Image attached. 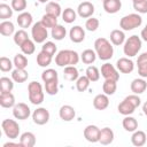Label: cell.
I'll list each match as a JSON object with an SVG mask.
<instances>
[{
	"label": "cell",
	"instance_id": "cell-37",
	"mask_svg": "<svg viewBox=\"0 0 147 147\" xmlns=\"http://www.w3.org/2000/svg\"><path fill=\"white\" fill-rule=\"evenodd\" d=\"M62 20L65 22V23H68V24H71V23H74L76 20H77V13L72 9V8H70V7H68V8H65L63 11H62Z\"/></svg>",
	"mask_w": 147,
	"mask_h": 147
},
{
	"label": "cell",
	"instance_id": "cell-24",
	"mask_svg": "<svg viewBox=\"0 0 147 147\" xmlns=\"http://www.w3.org/2000/svg\"><path fill=\"white\" fill-rule=\"evenodd\" d=\"M20 144L22 147H33L36 145V136L32 132H23L20 136Z\"/></svg>",
	"mask_w": 147,
	"mask_h": 147
},
{
	"label": "cell",
	"instance_id": "cell-20",
	"mask_svg": "<svg viewBox=\"0 0 147 147\" xmlns=\"http://www.w3.org/2000/svg\"><path fill=\"white\" fill-rule=\"evenodd\" d=\"M138 74L141 78H147V52L141 53L137 59Z\"/></svg>",
	"mask_w": 147,
	"mask_h": 147
},
{
	"label": "cell",
	"instance_id": "cell-11",
	"mask_svg": "<svg viewBox=\"0 0 147 147\" xmlns=\"http://www.w3.org/2000/svg\"><path fill=\"white\" fill-rule=\"evenodd\" d=\"M94 14V5L90 1H83L77 7V15L82 18H88L92 17Z\"/></svg>",
	"mask_w": 147,
	"mask_h": 147
},
{
	"label": "cell",
	"instance_id": "cell-10",
	"mask_svg": "<svg viewBox=\"0 0 147 147\" xmlns=\"http://www.w3.org/2000/svg\"><path fill=\"white\" fill-rule=\"evenodd\" d=\"M101 76L105 79H111V80H116L118 82L119 79V74L116 67H114L111 63L106 62L101 65Z\"/></svg>",
	"mask_w": 147,
	"mask_h": 147
},
{
	"label": "cell",
	"instance_id": "cell-56",
	"mask_svg": "<svg viewBox=\"0 0 147 147\" xmlns=\"http://www.w3.org/2000/svg\"><path fill=\"white\" fill-rule=\"evenodd\" d=\"M141 1H144V0H132V2H133V3H137V2H141Z\"/></svg>",
	"mask_w": 147,
	"mask_h": 147
},
{
	"label": "cell",
	"instance_id": "cell-45",
	"mask_svg": "<svg viewBox=\"0 0 147 147\" xmlns=\"http://www.w3.org/2000/svg\"><path fill=\"white\" fill-rule=\"evenodd\" d=\"M91 80L86 76H79L78 79L76 80V88L78 92H85L88 86H90Z\"/></svg>",
	"mask_w": 147,
	"mask_h": 147
},
{
	"label": "cell",
	"instance_id": "cell-53",
	"mask_svg": "<svg viewBox=\"0 0 147 147\" xmlns=\"http://www.w3.org/2000/svg\"><path fill=\"white\" fill-rule=\"evenodd\" d=\"M140 38L147 42V24L145 25V28L141 30V33H140Z\"/></svg>",
	"mask_w": 147,
	"mask_h": 147
},
{
	"label": "cell",
	"instance_id": "cell-1",
	"mask_svg": "<svg viewBox=\"0 0 147 147\" xmlns=\"http://www.w3.org/2000/svg\"><path fill=\"white\" fill-rule=\"evenodd\" d=\"M94 51L96 56L102 61H108L114 56V46L106 38H98L94 41Z\"/></svg>",
	"mask_w": 147,
	"mask_h": 147
},
{
	"label": "cell",
	"instance_id": "cell-25",
	"mask_svg": "<svg viewBox=\"0 0 147 147\" xmlns=\"http://www.w3.org/2000/svg\"><path fill=\"white\" fill-rule=\"evenodd\" d=\"M79 77V72L78 69L76 68V65H67L64 67L63 70V78L69 80V82H76Z\"/></svg>",
	"mask_w": 147,
	"mask_h": 147
},
{
	"label": "cell",
	"instance_id": "cell-13",
	"mask_svg": "<svg viewBox=\"0 0 147 147\" xmlns=\"http://www.w3.org/2000/svg\"><path fill=\"white\" fill-rule=\"evenodd\" d=\"M116 68L122 74H131L134 70V63L127 56L126 57H121L116 62Z\"/></svg>",
	"mask_w": 147,
	"mask_h": 147
},
{
	"label": "cell",
	"instance_id": "cell-41",
	"mask_svg": "<svg viewBox=\"0 0 147 147\" xmlns=\"http://www.w3.org/2000/svg\"><path fill=\"white\" fill-rule=\"evenodd\" d=\"M14 65L15 68H18V69H25L28 67V59L25 56V54L23 53H18L14 56Z\"/></svg>",
	"mask_w": 147,
	"mask_h": 147
},
{
	"label": "cell",
	"instance_id": "cell-32",
	"mask_svg": "<svg viewBox=\"0 0 147 147\" xmlns=\"http://www.w3.org/2000/svg\"><path fill=\"white\" fill-rule=\"evenodd\" d=\"M51 36L55 40H62L67 36V30L63 25L57 24V25H55L54 28L51 29Z\"/></svg>",
	"mask_w": 147,
	"mask_h": 147
},
{
	"label": "cell",
	"instance_id": "cell-28",
	"mask_svg": "<svg viewBox=\"0 0 147 147\" xmlns=\"http://www.w3.org/2000/svg\"><path fill=\"white\" fill-rule=\"evenodd\" d=\"M122 125H123V127H124L125 131H127V132H134L138 129V121L134 117L127 115V116H125L123 118Z\"/></svg>",
	"mask_w": 147,
	"mask_h": 147
},
{
	"label": "cell",
	"instance_id": "cell-5",
	"mask_svg": "<svg viewBox=\"0 0 147 147\" xmlns=\"http://www.w3.org/2000/svg\"><path fill=\"white\" fill-rule=\"evenodd\" d=\"M142 24V17L138 13H132L129 15H125L119 21V28L123 31H131L136 28H139Z\"/></svg>",
	"mask_w": 147,
	"mask_h": 147
},
{
	"label": "cell",
	"instance_id": "cell-17",
	"mask_svg": "<svg viewBox=\"0 0 147 147\" xmlns=\"http://www.w3.org/2000/svg\"><path fill=\"white\" fill-rule=\"evenodd\" d=\"M102 7L106 13L108 14H116L122 8V1L121 0H103Z\"/></svg>",
	"mask_w": 147,
	"mask_h": 147
},
{
	"label": "cell",
	"instance_id": "cell-31",
	"mask_svg": "<svg viewBox=\"0 0 147 147\" xmlns=\"http://www.w3.org/2000/svg\"><path fill=\"white\" fill-rule=\"evenodd\" d=\"M45 10H46L47 14L54 15L56 17H59L60 15H62V9H61V6H60V3L57 1H48L46 3Z\"/></svg>",
	"mask_w": 147,
	"mask_h": 147
},
{
	"label": "cell",
	"instance_id": "cell-26",
	"mask_svg": "<svg viewBox=\"0 0 147 147\" xmlns=\"http://www.w3.org/2000/svg\"><path fill=\"white\" fill-rule=\"evenodd\" d=\"M16 105L15 96L11 92L9 93H0V106L2 108H13Z\"/></svg>",
	"mask_w": 147,
	"mask_h": 147
},
{
	"label": "cell",
	"instance_id": "cell-59",
	"mask_svg": "<svg viewBox=\"0 0 147 147\" xmlns=\"http://www.w3.org/2000/svg\"><path fill=\"white\" fill-rule=\"evenodd\" d=\"M102 1H103V0H102Z\"/></svg>",
	"mask_w": 147,
	"mask_h": 147
},
{
	"label": "cell",
	"instance_id": "cell-4",
	"mask_svg": "<svg viewBox=\"0 0 147 147\" xmlns=\"http://www.w3.org/2000/svg\"><path fill=\"white\" fill-rule=\"evenodd\" d=\"M28 95H29V101L32 105H40L42 103L44 99H45V94H44V90L40 83L32 80L31 83H29L28 85Z\"/></svg>",
	"mask_w": 147,
	"mask_h": 147
},
{
	"label": "cell",
	"instance_id": "cell-42",
	"mask_svg": "<svg viewBox=\"0 0 147 147\" xmlns=\"http://www.w3.org/2000/svg\"><path fill=\"white\" fill-rule=\"evenodd\" d=\"M13 11H14V9L11 8V6H9L5 2L0 3V18L2 21H6V20L10 18L13 16Z\"/></svg>",
	"mask_w": 147,
	"mask_h": 147
},
{
	"label": "cell",
	"instance_id": "cell-50",
	"mask_svg": "<svg viewBox=\"0 0 147 147\" xmlns=\"http://www.w3.org/2000/svg\"><path fill=\"white\" fill-rule=\"evenodd\" d=\"M26 5H28L26 0H11V2H10L11 8L15 11H18V13L24 11V9L26 8Z\"/></svg>",
	"mask_w": 147,
	"mask_h": 147
},
{
	"label": "cell",
	"instance_id": "cell-22",
	"mask_svg": "<svg viewBox=\"0 0 147 147\" xmlns=\"http://www.w3.org/2000/svg\"><path fill=\"white\" fill-rule=\"evenodd\" d=\"M130 88L131 91L134 93V94H141L146 91L147 88V83L144 78H134L132 82H131V85H130Z\"/></svg>",
	"mask_w": 147,
	"mask_h": 147
},
{
	"label": "cell",
	"instance_id": "cell-12",
	"mask_svg": "<svg viewBox=\"0 0 147 147\" xmlns=\"http://www.w3.org/2000/svg\"><path fill=\"white\" fill-rule=\"evenodd\" d=\"M100 130L96 125L90 124L84 129V138L88 142H99V137H100Z\"/></svg>",
	"mask_w": 147,
	"mask_h": 147
},
{
	"label": "cell",
	"instance_id": "cell-8",
	"mask_svg": "<svg viewBox=\"0 0 147 147\" xmlns=\"http://www.w3.org/2000/svg\"><path fill=\"white\" fill-rule=\"evenodd\" d=\"M30 115H31V109L24 102H18L13 107V116L16 119L24 121V119H28Z\"/></svg>",
	"mask_w": 147,
	"mask_h": 147
},
{
	"label": "cell",
	"instance_id": "cell-6",
	"mask_svg": "<svg viewBox=\"0 0 147 147\" xmlns=\"http://www.w3.org/2000/svg\"><path fill=\"white\" fill-rule=\"evenodd\" d=\"M1 127L2 131L5 133V136L9 139H16L20 136V125L15 119H10V118H6L2 121L1 123Z\"/></svg>",
	"mask_w": 147,
	"mask_h": 147
},
{
	"label": "cell",
	"instance_id": "cell-2",
	"mask_svg": "<svg viewBox=\"0 0 147 147\" xmlns=\"http://www.w3.org/2000/svg\"><path fill=\"white\" fill-rule=\"evenodd\" d=\"M80 60L79 54L72 49H61L55 55V64L57 67H67V65H76Z\"/></svg>",
	"mask_w": 147,
	"mask_h": 147
},
{
	"label": "cell",
	"instance_id": "cell-48",
	"mask_svg": "<svg viewBox=\"0 0 147 147\" xmlns=\"http://www.w3.org/2000/svg\"><path fill=\"white\" fill-rule=\"evenodd\" d=\"M13 65H14V62L10 59H8L6 56H1V59H0V70L2 72L10 71L13 69Z\"/></svg>",
	"mask_w": 147,
	"mask_h": 147
},
{
	"label": "cell",
	"instance_id": "cell-40",
	"mask_svg": "<svg viewBox=\"0 0 147 147\" xmlns=\"http://www.w3.org/2000/svg\"><path fill=\"white\" fill-rule=\"evenodd\" d=\"M47 29H52L54 28L55 25H57V17L54 16V15H51V14H45L42 15L41 17V21H40Z\"/></svg>",
	"mask_w": 147,
	"mask_h": 147
},
{
	"label": "cell",
	"instance_id": "cell-38",
	"mask_svg": "<svg viewBox=\"0 0 147 147\" xmlns=\"http://www.w3.org/2000/svg\"><path fill=\"white\" fill-rule=\"evenodd\" d=\"M85 76L93 83V82H98L100 79V70L95 67V65H88L86 68L85 71Z\"/></svg>",
	"mask_w": 147,
	"mask_h": 147
},
{
	"label": "cell",
	"instance_id": "cell-19",
	"mask_svg": "<svg viewBox=\"0 0 147 147\" xmlns=\"http://www.w3.org/2000/svg\"><path fill=\"white\" fill-rule=\"evenodd\" d=\"M16 22L18 24L20 28L22 29H28L32 25V22H33V17L32 15L29 13V11H22L17 18H16Z\"/></svg>",
	"mask_w": 147,
	"mask_h": 147
},
{
	"label": "cell",
	"instance_id": "cell-47",
	"mask_svg": "<svg viewBox=\"0 0 147 147\" xmlns=\"http://www.w3.org/2000/svg\"><path fill=\"white\" fill-rule=\"evenodd\" d=\"M99 25H100L99 20L95 18V17H93V16H92V17H88V18L86 20V22H85V29H86L87 31H91V32L96 31L98 28H99Z\"/></svg>",
	"mask_w": 147,
	"mask_h": 147
},
{
	"label": "cell",
	"instance_id": "cell-9",
	"mask_svg": "<svg viewBox=\"0 0 147 147\" xmlns=\"http://www.w3.org/2000/svg\"><path fill=\"white\" fill-rule=\"evenodd\" d=\"M49 117V111L44 107H39L32 113V121L37 125H45L46 123H48Z\"/></svg>",
	"mask_w": 147,
	"mask_h": 147
},
{
	"label": "cell",
	"instance_id": "cell-34",
	"mask_svg": "<svg viewBox=\"0 0 147 147\" xmlns=\"http://www.w3.org/2000/svg\"><path fill=\"white\" fill-rule=\"evenodd\" d=\"M80 60L85 64H92V63H94L95 60H96V53H95V51L90 49V48L83 51V53L80 54Z\"/></svg>",
	"mask_w": 147,
	"mask_h": 147
},
{
	"label": "cell",
	"instance_id": "cell-39",
	"mask_svg": "<svg viewBox=\"0 0 147 147\" xmlns=\"http://www.w3.org/2000/svg\"><path fill=\"white\" fill-rule=\"evenodd\" d=\"M45 91L48 95H55L59 92V78L46 82L45 83Z\"/></svg>",
	"mask_w": 147,
	"mask_h": 147
},
{
	"label": "cell",
	"instance_id": "cell-21",
	"mask_svg": "<svg viewBox=\"0 0 147 147\" xmlns=\"http://www.w3.org/2000/svg\"><path fill=\"white\" fill-rule=\"evenodd\" d=\"M110 42L115 46H121L125 42L126 38H125V33L123 30H119V29H115L110 32Z\"/></svg>",
	"mask_w": 147,
	"mask_h": 147
},
{
	"label": "cell",
	"instance_id": "cell-46",
	"mask_svg": "<svg viewBox=\"0 0 147 147\" xmlns=\"http://www.w3.org/2000/svg\"><path fill=\"white\" fill-rule=\"evenodd\" d=\"M59 78V75H57V71L55 69H52V68H48V69H45L41 74V79L44 83L46 82H49V80H53V79H56Z\"/></svg>",
	"mask_w": 147,
	"mask_h": 147
},
{
	"label": "cell",
	"instance_id": "cell-7",
	"mask_svg": "<svg viewBox=\"0 0 147 147\" xmlns=\"http://www.w3.org/2000/svg\"><path fill=\"white\" fill-rule=\"evenodd\" d=\"M31 37L32 40L37 44H44L48 38L47 28L41 22H36L31 28Z\"/></svg>",
	"mask_w": 147,
	"mask_h": 147
},
{
	"label": "cell",
	"instance_id": "cell-49",
	"mask_svg": "<svg viewBox=\"0 0 147 147\" xmlns=\"http://www.w3.org/2000/svg\"><path fill=\"white\" fill-rule=\"evenodd\" d=\"M41 51L47 53V54H49L51 56H54L56 51H57V47L53 41H45L42 44V46H41Z\"/></svg>",
	"mask_w": 147,
	"mask_h": 147
},
{
	"label": "cell",
	"instance_id": "cell-30",
	"mask_svg": "<svg viewBox=\"0 0 147 147\" xmlns=\"http://www.w3.org/2000/svg\"><path fill=\"white\" fill-rule=\"evenodd\" d=\"M0 33L5 37H9L15 33V25L13 22L6 20L0 23Z\"/></svg>",
	"mask_w": 147,
	"mask_h": 147
},
{
	"label": "cell",
	"instance_id": "cell-27",
	"mask_svg": "<svg viewBox=\"0 0 147 147\" xmlns=\"http://www.w3.org/2000/svg\"><path fill=\"white\" fill-rule=\"evenodd\" d=\"M136 109H137V108H136L131 102H129L126 99H124L122 102H119V105H118V107H117L118 113L122 114V115H124V116H127V115L133 114Z\"/></svg>",
	"mask_w": 147,
	"mask_h": 147
},
{
	"label": "cell",
	"instance_id": "cell-29",
	"mask_svg": "<svg viewBox=\"0 0 147 147\" xmlns=\"http://www.w3.org/2000/svg\"><path fill=\"white\" fill-rule=\"evenodd\" d=\"M28 78H29V74L25 69L15 68L11 71V79L15 83H24L25 80H28Z\"/></svg>",
	"mask_w": 147,
	"mask_h": 147
},
{
	"label": "cell",
	"instance_id": "cell-54",
	"mask_svg": "<svg viewBox=\"0 0 147 147\" xmlns=\"http://www.w3.org/2000/svg\"><path fill=\"white\" fill-rule=\"evenodd\" d=\"M142 113H144V115H146V116H147V101L142 105Z\"/></svg>",
	"mask_w": 147,
	"mask_h": 147
},
{
	"label": "cell",
	"instance_id": "cell-44",
	"mask_svg": "<svg viewBox=\"0 0 147 147\" xmlns=\"http://www.w3.org/2000/svg\"><path fill=\"white\" fill-rule=\"evenodd\" d=\"M20 48H21V51H22L23 54H25V55H31V54H33L34 51H36V45H34V41H33V40L28 39L26 41H24V42L20 46Z\"/></svg>",
	"mask_w": 147,
	"mask_h": 147
},
{
	"label": "cell",
	"instance_id": "cell-15",
	"mask_svg": "<svg viewBox=\"0 0 147 147\" xmlns=\"http://www.w3.org/2000/svg\"><path fill=\"white\" fill-rule=\"evenodd\" d=\"M59 116L63 122H70L76 116V110L70 105H63L59 110Z\"/></svg>",
	"mask_w": 147,
	"mask_h": 147
},
{
	"label": "cell",
	"instance_id": "cell-58",
	"mask_svg": "<svg viewBox=\"0 0 147 147\" xmlns=\"http://www.w3.org/2000/svg\"><path fill=\"white\" fill-rule=\"evenodd\" d=\"M2 1H6V0H2Z\"/></svg>",
	"mask_w": 147,
	"mask_h": 147
},
{
	"label": "cell",
	"instance_id": "cell-51",
	"mask_svg": "<svg viewBox=\"0 0 147 147\" xmlns=\"http://www.w3.org/2000/svg\"><path fill=\"white\" fill-rule=\"evenodd\" d=\"M133 9L138 14H147V0H144L141 2L133 3Z\"/></svg>",
	"mask_w": 147,
	"mask_h": 147
},
{
	"label": "cell",
	"instance_id": "cell-55",
	"mask_svg": "<svg viewBox=\"0 0 147 147\" xmlns=\"http://www.w3.org/2000/svg\"><path fill=\"white\" fill-rule=\"evenodd\" d=\"M37 1H39L40 3H46V2H48V0H37Z\"/></svg>",
	"mask_w": 147,
	"mask_h": 147
},
{
	"label": "cell",
	"instance_id": "cell-33",
	"mask_svg": "<svg viewBox=\"0 0 147 147\" xmlns=\"http://www.w3.org/2000/svg\"><path fill=\"white\" fill-rule=\"evenodd\" d=\"M52 60H53V56H51L49 54L40 51L38 54H37V64L41 68H46L48 67L51 63H52Z\"/></svg>",
	"mask_w": 147,
	"mask_h": 147
},
{
	"label": "cell",
	"instance_id": "cell-23",
	"mask_svg": "<svg viewBox=\"0 0 147 147\" xmlns=\"http://www.w3.org/2000/svg\"><path fill=\"white\" fill-rule=\"evenodd\" d=\"M146 141H147V136L141 130H136L131 136V142L133 146L141 147L146 144Z\"/></svg>",
	"mask_w": 147,
	"mask_h": 147
},
{
	"label": "cell",
	"instance_id": "cell-52",
	"mask_svg": "<svg viewBox=\"0 0 147 147\" xmlns=\"http://www.w3.org/2000/svg\"><path fill=\"white\" fill-rule=\"evenodd\" d=\"M125 99L129 101V102H131L136 108H138L140 105H141V99L138 96V94H130V95H127V96H125Z\"/></svg>",
	"mask_w": 147,
	"mask_h": 147
},
{
	"label": "cell",
	"instance_id": "cell-35",
	"mask_svg": "<svg viewBox=\"0 0 147 147\" xmlns=\"http://www.w3.org/2000/svg\"><path fill=\"white\" fill-rule=\"evenodd\" d=\"M116 90H117V82L116 80L105 79V82L102 84V91H103L105 94L113 95V94H115Z\"/></svg>",
	"mask_w": 147,
	"mask_h": 147
},
{
	"label": "cell",
	"instance_id": "cell-57",
	"mask_svg": "<svg viewBox=\"0 0 147 147\" xmlns=\"http://www.w3.org/2000/svg\"><path fill=\"white\" fill-rule=\"evenodd\" d=\"M55 1H60V0H55Z\"/></svg>",
	"mask_w": 147,
	"mask_h": 147
},
{
	"label": "cell",
	"instance_id": "cell-14",
	"mask_svg": "<svg viewBox=\"0 0 147 147\" xmlns=\"http://www.w3.org/2000/svg\"><path fill=\"white\" fill-rule=\"evenodd\" d=\"M69 37H70V40L72 42L79 44V42L84 41V39H85V30L80 25H75L70 29Z\"/></svg>",
	"mask_w": 147,
	"mask_h": 147
},
{
	"label": "cell",
	"instance_id": "cell-43",
	"mask_svg": "<svg viewBox=\"0 0 147 147\" xmlns=\"http://www.w3.org/2000/svg\"><path fill=\"white\" fill-rule=\"evenodd\" d=\"M13 39H14V42H15L17 46H21L24 41H26V40L30 39V38H29L28 32L25 31V29H21V30L16 31V32L14 33Z\"/></svg>",
	"mask_w": 147,
	"mask_h": 147
},
{
	"label": "cell",
	"instance_id": "cell-3",
	"mask_svg": "<svg viewBox=\"0 0 147 147\" xmlns=\"http://www.w3.org/2000/svg\"><path fill=\"white\" fill-rule=\"evenodd\" d=\"M141 46H142V39L137 36V34H133L131 37H129L125 42L123 44V52H124V55H126L127 57H133L136 56L140 49H141Z\"/></svg>",
	"mask_w": 147,
	"mask_h": 147
},
{
	"label": "cell",
	"instance_id": "cell-18",
	"mask_svg": "<svg viewBox=\"0 0 147 147\" xmlns=\"http://www.w3.org/2000/svg\"><path fill=\"white\" fill-rule=\"evenodd\" d=\"M114 138H115V134H114V131L110 127L106 126V127L100 130L99 142L101 145H110L114 141Z\"/></svg>",
	"mask_w": 147,
	"mask_h": 147
},
{
	"label": "cell",
	"instance_id": "cell-16",
	"mask_svg": "<svg viewBox=\"0 0 147 147\" xmlns=\"http://www.w3.org/2000/svg\"><path fill=\"white\" fill-rule=\"evenodd\" d=\"M109 95L105 94V93H101V94H98L94 96L93 99V107L96 109V110H105L108 108L109 106Z\"/></svg>",
	"mask_w": 147,
	"mask_h": 147
},
{
	"label": "cell",
	"instance_id": "cell-36",
	"mask_svg": "<svg viewBox=\"0 0 147 147\" xmlns=\"http://www.w3.org/2000/svg\"><path fill=\"white\" fill-rule=\"evenodd\" d=\"M14 88V80L8 77L0 78V93H9Z\"/></svg>",
	"mask_w": 147,
	"mask_h": 147
}]
</instances>
